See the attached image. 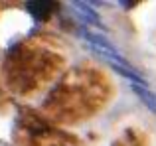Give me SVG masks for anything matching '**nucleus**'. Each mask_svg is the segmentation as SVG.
Here are the masks:
<instances>
[{
  "label": "nucleus",
  "mask_w": 156,
  "mask_h": 146,
  "mask_svg": "<svg viewBox=\"0 0 156 146\" xmlns=\"http://www.w3.org/2000/svg\"><path fill=\"white\" fill-rule=\"evenodd\" d=\"M71 6H73V10L79 14L81 20H85L87 24H93V26L105 30V26H103V22H101L99 14H97V12L93 10L91 6H89V2H71Z\"/></svg>",
  "instance_id": "f257e3e1"
},
{
  "label": "nucleus",
  "mask_w": 156,
  "mask_h": 146,
  "mask_svg": "<svg viewBox=\"0 0 156 146\" xmlns=\"http://www.w3.org/2000/svg\"><path fill=\"white\" fill-rule=\"evenodd\" d=\"M53 10V2H28V12L34 16L38 22L46 20V16Z\"/></svg>",
  "instance_id": "f03ea898"
}]
</instances>
